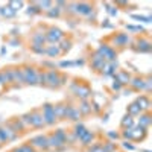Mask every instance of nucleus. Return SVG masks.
I'll use <instances>...</instances> for the list:
<instances>
[{"label": "nucleus", "mask_w": 152, "mask_h": 152, "mask_svg": "<svg viewBox=\"0 0 152 152\" xmlns=\"http://www.w3.org/2000/svg\"><path fill=\"white\" fill-rule=\"evenodd\" d=\"M20 69H21L24 84L26 85H38V72H40V69H37L34 66H29V64H24Z\"/></svg>", "instance_id": "obj_1"}, {"label": "nucleus", "mask_w": 152, "mask_h": 152, "mask_svg": "<svg viewBox=\"0 0 152 152\" xmlns=\"http://www.w3.org/2000/svg\"><path fill=\"white\" fill-rule=\"evenodd\" d=\"M67 76L62 75L56 70H47V81H46V87L49 88H59L66 84Z\"/></svg>", "instance_id": "obj_2"}, {"label": "nucleus", "mask_w": 152, "mask_h": 152, "mask_svg": "<svg viewBox=\"0 0 152 152\" xmlns=\"http://www.w3.org/2000/svg\"><path fill=\"white\" fill-rule=\"evenodd\" d=\"M75 14L84 15L87 18L94 20L96 18V9L93 8V5L87 3V2H79V3H76V6H75Z\"/></svg>", "instance_id": "obj_3"}, {"label": "nucleus", "mask_w": 152, "mask_h": 152, "mask_svg": "<svg viewBox=\"0 0 152 152\" xmlns=\"http://www.w3.org/2000/svg\"><path fill=\"white\" fill-rule=\"evenodd\" d=\"M44 34H46V41H49V44H58L62 38H66V34L59 28H55V26L47 28L44 31Z\"/></svg>", "instance_id": "obj_4"}, {"label": "nucleus", "mask_w": 152, "mask_h": 152, "mask_svg": "<svg viewBox=\"0 0 152 152\" xmlns=\"http://www.w3.org/2000/svg\"><path fill=\"white\" fill-rule=\"evenodd\" d=\"M96 52L105 59V62L117 61V52H116V50H114V47H111L110 44H100Z\"/></svg>", "instance_id": "obj_5"}, {"label": "nucleus", "mask_w": 152, "mask_h": 152, "mask_svg": "<svg viewBox=\"0 0 152 152\" xmlns=\"http://www.w3.org/2000/svg\"><path fill=\"white\" fill-rule=\"evenodd\" d=\"M41 114H43V119H44V125H55L58 122L56 116H55V110L52 104H44L41 108Z\"/></svg>", "instance_id": "obj_6"}, {"label": "nucleus", "mask_w": 152, "mask_h": 152, "mask_svg": "<svg viewBox=\"0 0 152 152\" xmlns=\"http://www.w3.org/2000/svg\"><path fill=\"white\" fill-rule=\"evenodd\" d=\"M132 49L135 50L137 53H149L151 50H152V43H151L149 38L142 37V38H138V40L134 43Z\"/></svg>", "instance_id": "obj_7"}, {"label": "nucleus", "mask_w": 152, "mask_h": 152, "mask_svg": "<svg viewBox=\"0 0 152 152\" xmlns=\"http://www.w3.org/2000/svg\"><path fill=\"white\" fill-rule=\"evenodd\" d=\"M111 41H113L111 47H113V46H116V47H122V49H125V47H128V46L131 44V38H129L128 34L119 32V34H116V35L111 38Z\"/></svg>", "instance_id": "obj_8"}, {"label": "nucleus", "mask_w": 152, "mask_h": 152, "mask_svg": "<svg viewBox=\"0 0 152 152\" xmlns=\"http://www.w3.org/2000/svg\"><path fill=\"white\" fill-rule=\"evenodd\" d=\"M17 135H18V134H17L15 131H12L9 125H8V126H0V142H2V145L6 143V142L15 140Z\"/></svg>", "instance_id": "obj_9"}, {"label": "nucleus", "mask_w": 152, "mask_h": 152, "mask_svg": "<svg viewBox=\"0 0 152 152\" xmlns=\"http://www.w3.org/2000/svg\"><path fill=\"white\" fill-rule=\"evenodd\" d=\"M29 145L34 148V149H44L47 151L49 149V145H47V137L46 135H35L31 138Z\"/></svg>", "instance_id": "obj_10"}, {"label": "nucleus", "mask_w": 152, "mask_h": 152, "mask_svg": "<svg viewBox=\"0 0 152 152\" xmlns=\"http://www.w3.org/2000/svg\"><path fill=\"white\" fill-rule=\"evenodd\" d=\"M90 64H91V67H93L96 72H102V69H104V66H105V59L100 56L97 52H94V53L91 55V58H90Z\"/></svg>", "instance_id": "obj_11"}, {"label": "nucleus", "mask_w": 152, "mask_h": 152, "mask_svg": "<svg viewBox=\"0 0 152 152\" xmlns=\"http://www.w3.org/2000/svg\"><path fill=\"white\" fill-rule=\"evenodd\" d=\"M129 87H131L132 91H145V78H143V76H135V78H131Z\"/></svg>", "instance_id": "obj_12"}, {"label": "nucleus", "mask_w": 152, "mask_h": 152, "mask_svg": "<svg viewBox=\"0 0 152 152\" xmlns=\"http://www.w3.org/2000/svg\"><path fill=\"white\" fill-rule=\"evenodd\" d=\"M31 116H32V128H43L44 126V119H43V114L40 110H34L31 111Z\"/></svg>", "instance_id": "obj_13"}, {"label": "nucleus", "mask_w": 152, "mask_h": 152, "mask_svg": "<svg viewBox=\"0 0 152 152\" xmlns=\"http://www.w3.org/2000/svg\"><path fill=\"white\" fill-rule=\"evenodd\" d=\"M117 67H119V64H117V61H113V62H105V66H104V69H102V73L104 76H107V78H110V76H114L117 73Z\"/></svg>", "instance_id": "obj_14"}, {"label": "nucleus", "mask_w": 152, "mask_h": 152, "mask_svg": "<svg viewBox=\"0 0 152 152\" xmlns=\"http://www.w3.org/2000/svg\"><path fill=\"white\" fill-rule=\"evenodd\" d=\"M12 69L14 67H5L3 70H0V82L5 87L12 84Z\"/></svg>", "instance_id": "obj_15"}, {"label": "nucleus", "mask_w": 152, "mask_h": 152, "mask_svg": "<svg viewBox=\"0 0 152 152\" xmlns=\"http://www.w3.org/2000/svg\"><path fill=\"white\" fill-rule=\"evenodd\" d=\"M31 41H32V44L44 46V44L47 43V41H46V34H44V31H37V32H34L32 37H31Z\"/></svg>", "instance_id": "obj_16"}, {"label": "nucleus", "mask_w": 152, "mask_h": 152, "mask_svg": "<svg viewBox=\"0 0 152 152\" xmlns=\"http://www.w3.org/2000/svg\"><path fill=\"white\" fill-rule=\"evenodd\" d=\"M66 119H70V120H79V119H81V113H79L78 107H75V105H67V110H66Z\"/></svg>", "instance_id": "obj_17"}, {"label": "nucleus", "mask_w": 152, "mask_h": 152, "mask_svg": "<svg viewBox=\"0 0 152 152\" xmlns=\"http://www.w3.org/2000/svg\"><path fill=\"white\" fill-rule=\"evenodd\" d=\"M114 79L119 81L123 87L125 85H129V81H131V75L128 72H125V70H119L116 75H114Z\"/></svg>", "instance_id": "obj_18"}, {"label": "nucleus", "mask_w": 152, "mask_h": 152, "mask_svg": "<svg viewBox=\"0 0 152 152\" xmlns=\"http://www.w3.org/2000/svg\"><path fill=\"white\" fill-rule=\"evenodd\" d=\"M135 104H137L138 107H140L142 113H149V108H151V100H149V97H148V96L142 94L140 97H137Z\"/></svg>", "instance_id": "obj_19"}, {"label": "nucleus", "mask_w": 152, "mask_h": 152, "mask_svg": "<svg viewBox=\"0 0 152 152\" xmlns=\"http://www.w3.org/2000/svg\"><path fill=\"white\" fill-rule=\"evenodd\" d=\"M12 82H14V87H20V85L24 84L20 67H14V69H12Z\"/></svg>", "instance_id": "obj_20"}, {"label": "nucleus", "mask_w": 152, "mask_h": 152, "mask_svg": "<svg viewBox=\"0 0 152 152\" xmlns=\"http://www.w3.org/2000/svg\"><path fill=\"white\" fill-rule=\"evenodd\" d=\"M44 49H46V55H49L50 58H56V56L62 55L58 44H47V46H44Z\"/></svg>", "instance_id": "obj_21"}, {"label": "nucleus", "mask_w": 152, "mask_h": 152, "mask_svg": "<svg viewBox=\"0 0 152 152\" xmlns=\"http://www.w3.org/2000/svg\"><path fill=\"white\" fill-rule=\"evenodd\" d=\"M53 110H55V116L58 120L61 119H66V110H67V104L64 102H61V104H56L53 105Z\"/></svg>", "instance_id": "obj_22"}, {"label": "nucleus", "mask_w": 152, "mask_h": 152, "mask_svg": "<svg viewBox=\"0 0 152 152\" xmlns=\"http://www.w3.org/2000/svg\"><path fill=\"white\" fill-rule=\"evenodd\" d=\"M72 44H73L72 38H62V40L58 43V46H59V50H61V53H62V55H64V53H67L69 50L72 49Z\"/></svg>", "instance_id": "obj_23"}, {"label": "nucleus", "mask_w": 152, "mask_h": 152, "mask_svg": "<svg viewBox=\"0 0 152 152\" xmlns=\"http://www.w3.org/2000/svg\"><path fill=\"white\" fill-rule=\"evenodd\" d=\"M149 125H151V114L149 113H142L140 116H138V126L148 129Z\"/></svg>", "instance_id": "obj_24"}, {"label": "nucleus", "mask_w": 152, "mask_h": 152, "mask_svg": "<svg viewBox=\"0 0 152 152\" xmlns=\"http://www.w3.org/2000/svg\"><path fill=\"white\" fill-rule=\"evenodd\" d=\"M91 104L88 102V100H81V104H79V107H78V110H79V113H81V116H87V114H90L91 113Z\"/></svg>", "instance_id": "obj_25"}, {"label": "nucleus", "mask_w": 152, "mask_h": 152, "mask_svg": "<svg viewBox=\"0 0 152 152\" xmlns=\"http://www.w3.org/2000/svg\"><path fill=\"white\" fill-rule=\"evenodd\" d=\"M140 114H142V110H140V107H138L135 102L128 105V116L134 117V116H140Z\"/></svg>", "instance_id": "obj_26"}, {"label": "nucleus", "mask_w": 152, "mask_h": 152, "mask_svg": "<svg viewBox=\"0 0 152 152\" xmlns=\"http://www.w3.org/2000/svg\"><path fill=\"white\" fill-rule=\"evenodd\" d=\"M134 119L131 117V116H125L123 119H122V128L123 129H132L134 128Z\"/></svg>", "instance_id": "obj_27"}, {"label": "nucleus", "mask_w": 152, "mask_h": 152, "mask_svg": "<svg viewBox=\"0 0 152 152\" xmlns=\"http://www.w3.org/2000/svg\"><path fill=\"white\" fill-rule=\"evenodd\" d=\"M93 137H94V135H93V132L87 129V131L82 134V137L79 138V140H81V143H82V145H90V143L93 142Z\"/></svg>", "instance_id": "obj_28"}, {"label": "nucleus", "mask_w": 152, "mask_h": 152, "mask_svg": "<svg viewBox=\"0 0 152 152\" xmlns=\"http://www.w3.org/2000/svg\"><path fill=\"white\" fill-rule=\"evenodd\" d=\"M0 15L6 17V18H12L15 15V11H12L9 6H3V8H0Z\"/></svg>", "instance_id": "obj_29"}, {"label": "nucleus", "mask_w": 152, "mask_h": 152, "mask_svg": "<svg viewBox=\"0 0 152 152\" xmlns=\"http://www.w3.org/2000/svg\"><path fill=\"white\" fill-rule=\"evenodd\" d=\"M46 15L49 18H58V17H61V11L56 6H52L49 11H46Z\"/></svg>", "instance_id": "obj_30"}, {"label": "nucleus", "mask_w": 152, "mask_h": 152, "mask_svg": "<svg viewBox=\"0 0 152 152\" xmlns=\"http://www.w3.org/2000/svg\"><path fill=\"white\" fill-rule=\"evenodd\" d=\"M35 3H37L38 9H40L41 12H43V11L46 12V11H49L50 8L53 6V3H52V2H35Z\"/></svg>", "instance_id": "obj_31"}, {"label": "nucleus", "mask_w": 152, "mask_h": 152, "mask_svg": "<svg viewBox=\"0 0 152 152\" xmlns=\"http://www.w3.org/2000/svg\"><path fill=\"white\" fill-rule=\"evenodd\" d=\"M26 12L29 15H35V14H41V11L38 9V6H37V3L35 2H32L29 6H28V9H26Z\"/></svg>", "instance_id": "obj_32"}, {"label": "nucleus", "mask_w": 152, "mask_h": 152, "mask_svg": "<svg viewBox=\"0 0 152 152\" xmlns=\"http://www.w3.org/2000/svg\"><path fill=\"white\" fill-rule=\"evenodd\" d=\"M85 131H87V129H85V126H84V125H76V126H75V131H73L75 138H81L82 134H84Z\"/></svg>", "instance_id": "obj_33"}, {"label": "nucleus", "mask_w": 152, "mask_h": 152, "mask_svg": "<svg viewBox=\"0 0 152 152\" xmlns=\"http://www.w3.org/2000/svg\"><path fill=\"white\" fill-rule=\"evenodd\" d=\"M31 50H32L34 53H38V55H44L46 53L44 46H38V44H32L31 46Z\"/></svg>", "instance_id": "obj_34"}, {"label": "nucleus", "mask_w": 152, "mask_h": 152, "mask_svg": "<svg viewBox=\"0 0 152 152\" xmlns=\"http://www.w3.org/2000/svg\"><path fill=\"white\" fill-rule=\"evenodd\" d=\"M151 90H152V78L148 75L146 78H145V91L146 93H151Z\"/></svg>", "instance_id": "obj_35"}, {"label": "nucleus", "mask_w": 152, "mask_h": 152, "mask_svg": "<svg viewBox=\"0 0 152 152\" xmlns=\"http://www.w3.org/2000/svg\"><path fill=\"white\" fill-rule=\"evenodd\" d=\"M8 6H9L12 11H15V12H17L20 8H23V6H24V3H23V2H9V3H8Z\"/></svg>", "instance_id": "obj_36"}, {"label": "nucleus", "mask_w": 152, "mask_h": 152, "mask_svg": "<svg viewBox=\"0 0 152 152\" xmlns=\"http://www.w3.org/2000/svg\"><path fill=\"white\" fill-rule=\"evenodd\" d=\"M18 149H20V152H35V149H34V148H32L29 143L23 145V146H20Z\"/></svg>", "instance_id": "obj_37"}, {"label": "nucleus", "mask_w": 152, "mask_h": 152, "mask_svg": "<svg viewBox=\"0 0 152 152\" xmlns=\"http://www.w3.org/2000/svg\"><path fill=\"white\" fill-rule=\"evenodd\" d=\"M134 20H140V21H145V23H151V17L149 15H131Z\"/></svg>", "instance_id": "obj_38"}, {"label": "nucleus", "mask_w": 152, "mask_h": 152, "mask_svg": "<svg viewBox=\"0 0 152 152\" xmlns=\"http://www.w3.org/2000/svg\"><path fill=\"white\" fill-rule=\"evenodd\" d=\"M111 88H113L114 91H120L122 88H123V85H122L119 81H116V79H114V81H113V85H111Z\"/></svg>", "instance_id": "obj_39"}, {"label": "nucleus", "mask_w": 152, "mask_h": 152, "mask_svg": "<svg viewBox=\"0 0 152 152\" xmlns=\"http://www.w3.org/2000/svg\"><path fill=\"white\" fill-rule=\"evenodd\" d=\"M126 29L131 31V32H143V28H142V26H131V24H128V26H126Z\"/></svg>", "instance_id": "obj_40"}, {"label": "nucleus", "mask_w": 152, "mask_h": 152, "mask_svg": "<svg viewBox=\"0 0 152 152\" xmlns=\"http://www.w3.org/2000/svg\"><path fill=\"white\" fill-rule=\"evenodd\" d=\"M73 66H76L75 61H62V62H59V67H73Z\"/></svg>", "instance_id": "obj_41"}, {"label": "nucleus", "mask_w": 152, "mask_h": 152, "mask_svg": "<svg viewBox=\"0 0 152 152\" xmlns=\"http://www.w3.org/2000/svg\"><path fill=\"white\" fill-rule=\"evenodd\" d=\"M107 11H108V14L113 15V17H114V15H117V8H114V6H111V8L107 9Z\"/></svg>", "instance_id": "obj_42"}, {"label": "nucleus", "mask_w": 152, "mask_h": 152, "mask_svg": "<svg viewBox=\"0 0 152 152\" xmlns=\"http://www.w3.org/2000/svg\"><path fill=\"white\" fill-rule=\"evenodd\" d=\"M100 26H102V28H113V24L110 23V20H105L102 24H100Z\"/></svg>", "instance_id": "obj_43"}, {"label": "nucleus", "mask_w": 152, "mask_h": 152, "mask_svg": "<svg viewBox=\"0 0 152 152\" xmlns=\"http://www.w3.org/2000/svg\"><path fill=\"white\" fill-rule=\"evenodd\" d=\"M5 88H6V87H5V85H3V84H2V82H0V93H2V91H3V90H5Z\"/></svg>", "instance_id": "obj_44"}, {"label": "nucleus", "mask_w": 152, "mask_h": 152, "mask_svg": "<svg viewBox=\"0 0 152 152\" xmlns=\"http://www.w3.org/2000/svg\"><path fill=\"white\" fill-rule=\"evenodd\" d=\"M0 146H2V142H0Z\"/></svg>", "instance_id": "obj_45"}, {"label": "nucleus", "mask_w": 152, "mask_h": 152, "mask_svg": "<svg viewBox=\"0 0 152 152\" xmlns=\"http://www.w3.org/2000/svg\"><path fill=\"white\" fill-rule=\"evenodd\" d=\"M114 152H116V151H114Z\"/></svg>", "instance_id": "obj_46"}, {"label": "nucleus", "mask_w": 152, "mask_h": 152, "mask_svg": "<svg viewBox=\"0 0 152 152\" xmlns=\"http://www.w3.org/2000/svg\"><path fill=\"white\" fill-rule=\"evenodd\" d=\"M88 152H90V151H88Z\"/></svg>", "instance_id": "obj_47"}]
</instances>
